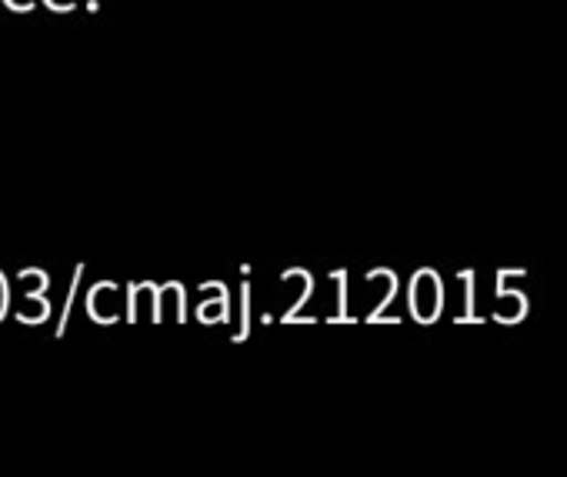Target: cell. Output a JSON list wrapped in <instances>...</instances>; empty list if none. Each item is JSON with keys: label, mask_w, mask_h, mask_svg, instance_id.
Returning <instances> with one entry per match:
<instances>
[{"label": "cell", "mask_w": 567, "mask_h": 477, "mask_svg": "<svg viewBox=\"0 0 567 477\" xmlns=\"http://www.w3.org/2000/svg\"><path fill=\"white\" fill-rule=\"evenodd\" d=\"M18 278L28 284V298H24V308H18V321H21V324H44V321L51 318V301H48L51 278H48V271H41V268H24Z\"/></svg>", "instance_id": "cell-1"}, {"label": "cell", "mask_w": 567, "mask_h": 477, "mask_svg": "<svg viewBox=\"0 0 567 477\" xmlns=\"http://www.w3.org/2000/svg\"><path fill=\"white\" fill-rule=\"evenodd\" d=\"M81 274H84V265H78V268H74V278H71V291H68V301H64V314H61L58 334H64V331H68V324H71V308H74V294H78Z\"/></svg>", "instance_id": "cell-3"}, {"label": "cell", "mask_w": 567, "mask_h": 477, "mask_svg": "<svg viewBox=\"0 0 567 477\" xmlns=\"http://www.w3.org/2000/svg\"><path fill=\"white\" fill-rule=\"evenodd\" d=\"M51 11H74V0H44Z\"/></svg>", "instance_id": "cell-8"}, {"label": "cell", "mask_w": 567, "mask_h": 477, "mask_svg": "<svg viewBox=\"0 0 567 477\" xmlns=\"http://www.w3.org/2000/svg\"><path fill=\"white\" fill-rule=\"evenodd\" d=\"M8 8H11V11H21V14H28V11H34V0H8Z\"/></svg>", "instance_id": "cell-7"}, {"label": "cell", "mask_w": 567, "mask_h": 477, "mask_svg": "<svg viewBox=\"0 0 567 477\" xmlns=\"http://www.w3.org/2000/svg\"><path fill=\"white\" fill-rule=\"evenodd\" d=\"M111 294H117V284H111V281H101V284L91 288V294H87V314H91L97 324H114L111 314L104 311V308L111 304V301H107Z\"/></svg>", "instance_id": "cell-2"}, {"label": "cell", "mask_w": 567, "mask_h": 477, "mask_svg": "<svg viewBox=\"0 0 567 477\" xmlns=\"http://www.w3.org/2000/svg\"><path fill=\"white\" fill-rule=\"evenodd\" d=\"M4 314H8V278L0 274V321H4Z\"/></svg>", "instance_id": "cell-6"}, {"label": "cell", "mask_w": 567, "mask_h": 477, "mask_svg": "<svg viewBox=\"0 0 567 477\" xmlns=\"http://www.w3.org/2000/svg\"><path fill=\"white\" fill-rule=\"evenodd\" d=\"M461 281H464V298H467V314L461 321H477V314H474V271H464Z\"/></svg>", "instance_id": "cell-5"}, {"label": "cell", "mask_w": 567, "mask_h": 477, "mask_svg": "<svg viewBox=\"0 0 567 477\" xmlns=\"http://www.w3.org/2000/svg\"><path fill=\"white\" fill-rule=\"evenodd\" d=\"M250 334V288L244 284L240 288V334L237 338H247Z\"/></svg>", "instance_id": "cell-4"}]
</instances>
